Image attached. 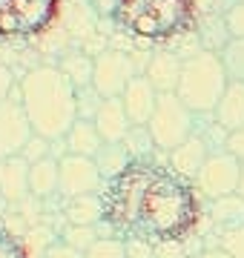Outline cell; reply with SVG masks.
<instances>
[{"label": "cell", "instance_id": "obj_5", "mask_svg": "<svg viewBox=\"0 0 244 258\" xmlns=\"http://www.w3.org/2000/svg\"><path fill=\"white\" fill-rule=\"evenodd\" d=\"M196 115L181 103V98L175 92L169 95H158V106L152 112V120L147 123L152 141L158 149L172 152L175 147H181L184 141L196 132Z\"/></svg>", "mask_w": 244, "mask_h": 258}, {"label": "cell", "instance_id": "obj_16", "mask_svg": "<svg viewBox=\"0 0 244 258\" xmlns=\"http://www.w3.org/2000/svg\"><path fill=\"white\" fill-rule=\"evenodd\" d=\"M64 141H66V152L69 155H84V158H98L101 149L106 147L98 126L92 123V118H78L75 126L69 129V135Z\"/></svg>", "mask_w": 244, "mask_h": 258}, {"label": "cell", "instance_id": "obj_29", "mask_svg": "<svg viewBox=\"0 0 244 258\" xmlns=\"http://www.w3.org/2000/svg\"><path fill=\"white\" fill-rule=\"evenodd\" d=\"M224 149L230 155H235L238 161H244V126L227 132V141H224Z\"/></svg>", "mask_w": 244, "mask_h": 258}, {"label": "cell", "instance_id": "obj_15", "mask_svg": "<svg viewBox=\"0 0 244 258\" xmlns=\"http://www.w3.org/2000/svg\"><path fill=\"white\" fill-rule=\"evenodd\" d=\"M29 192L38 201L60 195V158H40L29 166Z\"/></svg>", "mask_w": 244, "mask_h": 258}, {"label": "cell", "instance_id": "obj_1", "mask_svg": "<svg viewBox=\"0 0 244 258\" xmlns=\"http://www.w3.org/2000/svg\"><path fill=\"white\" fill-rule=\"evenodd\" d=\"M101 201L103 224L118 238H141L155 249L181 244L201 218L196 186L147 158H135L109 178Z\"/></svg>", "mask_w": 244, "mask_h": 258}, {"label": "cell", "instance_id": "obj_17", "mask_svg": "<svg viewBox=\"0 0 244 258\" xmlns=\"http://www.w3.org/2000/svg\"><path fill=\"white\" fill-rule=\"evenodd\" d=\"M181 66H184V60H178V57L169 55V52L155 55L150 63H147V81L155 86L158 95L175 92V89H178V81H181Z\"/></svg>", "mask_w": 244, "mask_h": 258}, {"label": "cell", "instance_id": "obj_14", "mask_svg": "<svg viewBox=\"0 0 244 258\" xmlns=\"http://www.w3.org/2000/svg\"><path fill=\"white\" fill-rule=\"evenodd\" d=\"M29 161L23 155H12L0 161V198L9 204H23L29 198Z\"/></svg>", "mask_w": 244, "mask_h": 258}, {"label": "cell", "instance_id": "obj_18", "mask_svg": "<svg viewBox=\"0 0 244 258\" xmlns=\"http://www.w3.org/2000/svg\"><path fill=\"white\" fill-rule=\"evenodd\" d=\"M213 115H216V123L224 132H233V129L244 126V83H238V81L227 83V89Z\"/></svg>", "mask_w": 244, "mask_h": 258}, {"label": "cell", "instance_id": "obj_23", "mask_svg": "<svg viewBox=\"0 0 244 258\" xmlns=\"http://www.w3.org/2000/svg\"><path fill=\"white\" fill-rule=\"evenodd\" d=\"M95 161H98V166H101L103 178H115L124 166L130 164L132 158H130V152H127L124 144H106V147L101 149V155L95 158Z\"/></svg>", "mask_w": 244, "mask_h": 258}, {"label": "cell", "instance_id": "obj_9", "mask_svg": "<svg viewBox=\"0 0 244 258\" xmlns=\"http://www.w3.org/2000/svg\"><path fill=\"white\" fill-rule=\"evenodd\" d=\"M103 184V172L95 158L69 155L60 158V195L64 198H81V195H98Z\"/></svg>", "mask_w": 244, "mask_h": 258}, {"label": "cell", "instance_id": "obj_32", "mask_svg": "<svg viewBox=\"0 0 244 258\" xmlns=\"http://www.w3.org/2000/svg\"><path fill=\"white\" fill-rule=\"evenodd\" d=\"M198 258H230V252H227V249H221V247H213V249H204Z\"/></svg>", "mask_w": 244, "mask_h": 258}, {"label": "cell", "instance_id": "obj_30", "mask_svg": "<svg viewBox=\"0 0 244 258\" xmlns=\"http://www.w3.org/2000/svg\"><path fill=\"white\" fill-rule=\"evenodd\" d=\"M40 258H84V252H78L75 247H69V244H64V241H55Z\"/></svg>", "mask_w": 244, "mask_h": 258}, {"label": "cell", "instance_id": "obj_33", "mask_svg": "<svg viewBox=\"0 0 244 258\" xmlns=\"http://www.w3.org/2000/svg\"><path fill=\"white\" fill-rule=\"evenodd\" d=\"M238 195L244 198V161H241V178H238Z\"/></svg>", "mask_w": 244, "mask_h": 258}, {"label": "cell", "instance_id": "obj_13", "mask_svg": "<svg viewBox=\"0 0 244 258\" xmlns=\"http://www.w3.org/2000/svg\"><path fill=\"white\" fill-rule=\"evenodd\" d=\"M92 123L98 126L103 144H124V138L130 135V129H132L121 98H103L98 112H95Z\"/></svg>", "mask_w": 244, "mask_h": 258}, {"label": "cell", "instance_id": "obj_8", "mask_svg": "<svg viewBox=\"0 0 244 258\" xmlns=\"http://www.w3.org/2000/svg\"><path fill=\"white\" fill-rule=\"evenodd\" d=\"M132 78H135V60L127 52L106 49V52H101L95 57L92 89L101 98H121Z\"/></svg>", "mask_w": 244, "mask_h": 258}, {"label": "cell", "instance_id": "obj_7", "mask_svg": "<svg viewBox=\"0 0 244 258\" xmlns=\"http://www.w3.org/2000/svg\"><path fill=\"white\" fill-rule=\"evenodd\" d=\"M238 178H241V161L235 155H230L227 149H216L204 161L201 172L193 181V186L198 189L201 198L216 201V198L238 192Z\"/></svg>", "mask_w": 244, "mask_h": 258}, {"label": "cell", "instance_id": "obj_19", "mask_svg": "<svg viewBox=\"0 0 244 258\" xmlns=\"http://www.w3.org/2000/svg\"><path fill=\"white\" fill-rule=\"evenodd\" d=\"M64 221L78 227H98L103 221V201L98 195H81V198H64Z\"/></svg>", "mask_w": 244, "mask_h": 258}, {"label": "cell", "instance_id": "obj_26", "mask_svg": "<svg viewBox=\"0 0 244 258\" xmlns=\"http://www.w3.org/2000/svg\"><path fill=\"white\" fill-rule=\"evenodd\" d=\"M0 258H32L26 249V241H20L18 235H12L9 230L0 227Z\"/></svg>", "mask_w": 244, "mask_h": 258}, {"label": "cell", "instance_id": "obj_20", "mask_svg": "<svg viewBox=\"0 0 244 258\" xmlns=\"http://www.w3.org/2000/svg\"><path fill=\"white\" fill-rule=\"evenodd\" d=\"M207 215L218 227V232L238 230V227H244V198L238 192L216 198V201L207 204Z\"/></svg>", "mask_w": 244, "mask_h": 258}, {"label": "cell", "instance_id": "obj_12", "mask_svg": "<svg viewBox=\"0 0 244 258\" xmlns=\"http://www.w3.org/2000/svg\"><path fill=\"white\" fill-rule=\"evenodd\" d=\"M210 152H216L213 144H210L204 135L193 132L181 147H175L172 152H169V169L178 172L181 178H187V181H196V175L201 172L204 161L210 158Z\"/></svg>", "mask_w": 244, "mask_h": 258}, {"label": "cell", "instance_id": "obj_24", "mask_svg": "<svg viewBox=\"0 0 244 258\" xmlns=\"http://www.w3.org/2000/svg\"><path fill=\"white\" fill-rule=\"evenodd\" d=\"M84 258H130L127 255V241L118 238V235H101L84 252Z\"/></svg>", "mask_w": 244, "mask_h": 258}, {"label": "cell", "instance_id": "obj_3", "mask_svg": "<svg viewBox=\"0 0 244 258\" xmlns=\"http://www.w3.org/2000/svg\"><path fill=\"white\" fill-rule=\"evenodd\" d=\"M115 20L138 40H169L193 20V0H115Z\"/></svg>", "mask_w": 244, "mask_h": 258}, {"label": "cell", "instance_id": "obj_27", "mask_svg": "<svg viewBox=\"0 0 244 258\" xmlns=\"http://www.w3.org/2000/svg\"><path fill=\"white\" fill-rule=\"evenodd\" d=\"M224 26L230 37H244V0H235L224 12Z\"/></svg>", "mask_w": 244, "mask_h": 258}, {"label": "cell", "instance_id": "obj_4", "mask_svg": "<svg viewBox=\"0 0 244 258\" xmlns=\"http://www.w3.org/2000/svg\"><path fill=\"white\" fill-rule=\"evenodd\" d=\"M227 83H230V78H227L221 55L213 49H201L184 60L175 95L193 115H213Z\"/></svg>", "mask_w": 244, "mask_h": 258}, {"label": "cell", "instance_id": "obj_6", "mask_svg": "<svg viewBox=\"0 0 244 258\" xmlns=\"http://www.w3.org/2000/svg\"><path fill=\"white\" fill-rule=\"evenodd\" d=\"M55 0H0V37H35L52 23Z\"/></svg>", "mask_w": 244, "mask_h": 258}, {"label": "cell", "instance_id": "obj_22", "mask_svg": "<svg viewBox=\"0 0 244 258\" xmlns=\"http://www.w3.org/2000/svg\"><path fill=\"white\" fill-rule=\"evenodd\" d=\"M218 55H221V60H224L227 78L244 83V37H230L227 46L221 49Z\"/></svg>", "mask_w": 244, "mask_h": 258}, {"label": "cell", "instance_id": "obj_25", "mask_svg": "<svg viewBox=\"0 0 244 258\" xmlns=\"http://www.w3.org/2000/svg\"><path fill=\"white\" fill-rule=\"evenodd\" d=\"M98 238H101L98 227H78V224H66L64 227V244L75 247L78 252H86Z\"/></svg>", "mask_w": 244, "mask_h": 258}, {"label": "cell", "instance_id": "obj_10", "mask_svg": "<svg viewBox=\"0 0 244 258\" xmlns=\"http://www.w3.org/2000/svg\"><path fill=\"white\" fill-rule=\"evenodd\" d=\"M32 135H35V129L23 112V103H0V161L12 155H23Z\"/></svg>", "mask_w": 244, "mask_h": 258}, {"label": "cell", "instance_id": "obj_11", "mask_svg": "<svg viewBox=\"0 0 244 258\" xmlns=\"http://www.w3.org/2000/svg\"><path fill=\"white\" fill-rule=\"evenodd\" d=\"M121 103L124 109H127V118H130L132 126H147L152 120V112L158 106V92H155V86L147 81V75H135L130 81V86L124 89L121 95Z\"/></svg>", "mask_w": 244, "mask_h": 258}, {"label": "cell", "instance_id": "obj_2", "mask_svg": "<svg viewBox=\"0 0 244 258\" xmlns=\"http://www.w3.org/2000/svg\"><path fill=\"white\" fill-rule=\"evenodd\" d=\"M20 103L35 135L46 141H64L75 126L78 89L57 66H38L20 83Z\"/></svg>", "mask_w": 244, "mask_h": 258}, {"label": "cell", "instance_id": "obj_21", "mask_svg": "<svg viewBox=\"0 0 244 258\" xmlns=\"http://www.w3.org/2000/svg\"><path fill=\"white\" fill-rule=\"evenodd\" d=\"M57 69H60L69 81H72V86H75V89H89V86H92L95 60H89V57L69 55V57H64V63L57 66Z\"/></svg>", "mask_w": 244, "mask_h": 258}, {"label": "cell", "instance_id": "obj_31", "mask_svg": "<svg viewBox=\"0 0 244 258\" xmlns=\"http://www.w3.org/2000/svg\"><path fill=\"white\" fill-rule=\"evenodd\" d=\"M9 92H12V72L0 63V103H6Z\"/></svg>", "mask_w": 244, "mask_h": 258}, {"label": "cell", "instance_id": "obj_28", "mask_svg": "<svg viewBox=\"0 0 244 258\" xmlns=\"http://www.w3.org/2000/svg\"><path fill=\"white\" fill-rule=\"evenodd\" d=\"M221 249H227L230 258H244V227L221 232Z\"/></svg>", "mask_w": 244, "mask_h": 258}]
</instances>
